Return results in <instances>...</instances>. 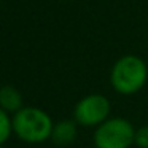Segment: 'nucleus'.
Here are the masks:
<instances>
[{
  "label": "nucleus",
  "mask_w": 148,
  "mask_h": 148,
  "mask_svg": "<svg viewBox=\"0 0 148 148\" xmlns=\"http://www.w3.org/2000/svg\"><path fill=\"white\" fill-rule=\"evenodd\" d=\"M51 118L43 110L35 107H23L13 116V131L21 140L29 143H38L51 138L53 132Z\"/></svg>",
  "instance_id": "obj_1"
},
{
  "label": "nucleus",
  "mask_w": 148,
  "mask_h": 148,
  "mask_svg": "<svg viewBox=\"0 0 148 148\" xmlns=\"http://www.w3.org/2000/svg\"><path fill=\"white\" fill-rule=\"evenodd\" d=\"M112 86L121 94H134L147 81V65L137 56H124L112 69Z\"/></svg>",
  "instance_id": "obj_2"
},
{
  "label": "nucleus",
  "mask_w": 148,
  "mask_h": 148,
  "mask_svg": "<svg viewBox=\"0 0 148 148\" xmlns=\"http://www.w3.org/2000/svg\"><path fill=\"white\" fill-rule=\"evenodd\" d=\"M135 129L124 118H110L94 132L97 148H129L134 143Z\"/></svg>",
  "instance_id": "obj_3"
},
{
  "label": "nucleus",
  "mask_w": 148,
  "mask_h": 148,
  "mask_svg": "<svg viewBox=\"0 0 148 148\" xmlns=\"http://www.w3.org/2000/svg\"><path fill=\"white\" fill-rule=\"evenodd\" d=\"M110 102L100 94H91L81 99L73 110V118L81 126H100L107 121Z\"/></svg>",
  "instance_id": "obj_4"
},
{
  "label": "nucleus",
  "mask_w": 148,
  "mask_h": 148,
  "mask_svg": "<svg viewBox=\"0 0 148 148\" xmlns=\"http://www.w3.org/2000/svg\"><path fill=\"white\" fill-rule=\"evenodd\" d=\"M77 138V124L75 121L70 119H64L54 124L51 132V140L54 142L58 147H67Z\"/></svg>",
  "instance_id": "obj_5"
},
{
  "label": "nucleus",
  "mask_w": 148,
  "mask_h": 148,
  "mask_svg": "<svg viewBox=\"0 0 148 148\" xmlns=\"http://www.w3.org/2000/svg\"><path fill=\"white\" fill-rule=\"evenodd\" d=\"M0 105H2V110H5L7 113H18L23 108L21 92L10 84L3 86L0 89Z\"/></svg>",
  "instance_id": "obj_6"
},
{
  "label": "nucleus",
  "mask_w": 148,
  "mask_h": 148,
  "mask_svg": "<svg viewBox=\"0 0 148 148\" xmlns=\"http://www.w3.org/2000/svg\"><path fill=\"white\" fill-rule=\"evenodd\" d=\"M13 131V119L5 110H0V142L5 143Z\"/></svg>",
  "instance_id": "obj_7"
},
{
  "label": "nucleus",
  "mask_w": 148,
  "mask_h": 148,
  "mask_svg": "<svg viewBox=\"0 0 148 148\" xmlns=\"http://www.w3.org/2000/svg\"><path fill=\"white\" fill-rule=\"evenodd\" d=\"M134 143L138 148H148V126H143V127L135 131Z\"/></svg>",
  "instance_id": "obj_8"
},
{
  "label": "nucleus",
  "mask_w": 148,
  "mask_h": 148,
  "mask_svg": "<svg viewBox=\"0 0 148 148\" xmlns=\"http://www.w3.org/2000/svg\"><path fill=\"white\" fill-rule=\"evenodd\" d=\"M2 148H3V147H2Z\"/></svg>",
  "instance_id": "obj_9"
}]
</instances>
